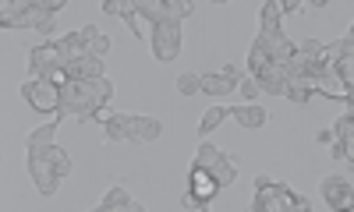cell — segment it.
Instances as JSON below:
<instances>
[{"instance_id":"6da1fadb","label":"cell","mask_w":354,"mask_h":212,"mask_svg":"<svg viewBox=\"0 0 354 212\" xmlns=\"http://www.w3.org/2000/svg\"><path fill=\"white\" fill-rule=\"evenodd\" d=\"M61 96H64V106L61 113H75L78 117V124H96V120H106V103L113 99V85L110 78H71L64 88H61Z\"/></svg>"},{"instance_id":"7a4b0ae2","label":"cell","mask_w":354,"mask_h":212,"mask_svg":"<svg viewBox=\"0 0 354 212\" xmlns=\"http://www.w3.org/2000/svg\"><path fill=\"white\" fill-rule=\"evenodd\" d=\"M25 170L43 198H53L61 191V180L71 177V156L61 145H28L25 148Z\"/></svg>"},{"instance_id":"3957f363","label":"cell","mask_w":354,"mask_h":212,"mask_svg":"<svg viewBox=\"0 0 354 212\" xmlns=\"http://www.w3.org/2000/svg\"><path fill=\"white\" fill-rule=\"evenodd\" d=\"M106 142H131V145H149L163 135V124L145 113H106L103 120Z\"/></svg>"},{"instance_id":"277c9868","label":"cell","mask_w":354,"mask_h":212,"mask_svg":"<svg viewBox=\"0 0 354 212\" xmlns=\"http://www.w3.org/2000/svg\"><path fill=\"white\" fill-rule=\"evenodd\" d=\"M149 46H153V57L160 64H170V60L181 57V43H185V18H163L156 25H149Z\"/></svg>"},{"instance_id":"5b68a950","label":"cell","mask_w":354,"mask_h":212,"mask_svg":"<svg viewBox=\"0 0 354 212\" xmlns=\"http://www.w3.org/2000/svg\"><path fill=\"white\" fill-rule=\"evenodd\" d=\"M223 188H220V180L205 170V166H195L192 163V173H188V195L181 198V205L185 209H209L213 205V198L220 195Z\"/></svg>"},{"instance_id":"8992f818","label":"cell","mask_w":354,"mask_h":212,"mask_svg":"<svg viewBox=\"0 0 354 212\" xmlns=\"http://www.w3.org/2000/svg\"><path fill=\"white\" fill-rule=\"evenodd\" d=\"M195 166H205L216 180H220V188H230L234 180H238V163H234L227 153H220V148L213 142H205L198 145V153H195Z\"/></svg>"},{"instance_id":"52a82bcc","label":"cell","mask_w":354,"mask_h":212,"mask_svg":"<svg viewBox=\"0 0 354 212\" xmlns=\"http://www.w3.org/2000/svg\"><path fill=\"white\" fill-rule=\"evenodd\" d=\"M21 99L36 113H61V106H64L61 88H57L53 81H46V78H28L21 85Z\"/></svg>"},{"instance_id":"ba28073f","label":"cell","mask_w":354,"mask_h":212,"mask_svg":"<svg viewBox=\"0 0 354 212\" xmlns=\"http://www.w3.org/2000/svg\"><path fill=\"white\" fill-rule=\"evenodd\" d=\"M131 4L149 25H156L163 18H192L195 15L192 0H131Z\"/></svg>"},{"instance_id":"9c48e42d","label":"cell","mask_w":354,"mask_h":212,"mask_svg":"<svg viewBox=\"0 0 354 212\" xmlns=\"http://www.w3.org/2000/svg\"><path fill=\"white\" fill-rule=\"evenodd\" d=\"M61 64H68V53L61 50V43H39V46H32L28 50V78H43L46 71H53V68H61Z\"/></svg>"},{"instance_id":"30bf717a","label":"cell","mask_w":354,"mask_h":212,"mask_svg":"<svg viewBox=\"0 0 354 212\" xmlns=\"http://www.w3.org/2000/svg\"><path fill=\"white\" fill-rule=\"evenodd\" d=\"M319 191H322V198H326V209H333V212H347V209H354V188H351V180L340 177V173L322 177Z\"/></svg>"},{"instance_id":"8fae6325","label":"cell","mask_w":354,"mask_h":212,"mask_svg":"<svg viewBox=\"0 0 354 212\" xmlns=\"http://www.w3.org/2000/svg\"><path fill=\"white\" fill-rule=\"evenodd\" d=\"M333 145H330V153H333V160L337 163H351L354 166V110L351 113H344L337 124H333Z\"/></svg>"},{"instance_id":"7c38bea8","label":"cell","mask_w":354,"mask_h":212,"mask_svg":"<svg viewBox=\"0 0 354 212\" xmlns=\"http://www.w3.org/2000/svg\"><path fill=\"white\" fill-rule=\"evenodd\" d=\"M255 81L266 96H283V88L290 81V71H287V60H270L266 68L255 71Z\"/></svg>"},{"instance_id":"4fadbf2b","label":"cell","mask_w":354,"mask_h":212,"mask_svg":"<svg viewBox=\"0 0 354 212\" xmlns=\"http://www.w3.org/2000/svg\"><path fill=\"white\" fill-rule=\"evenodd\" d=\"M18 8V4H15ZM11 28H32V32H43V36H53V15L50 11H43V8H36V4H21L18 11H15V25Z\"/></svg>"},{"instance_id":"5bb4252c","label":"cell","mask_w":354,"mask_h":212,"mask_svg":"<svg viewBox=\"0 0 354 212\" xmlns=\"http://www.w3.org/2000/svg\"><path fill=\"white\" fill-rule=\"evenodd\" d=\"M128 209H131V212H142V205H138V202L131 198V191L121 188V184H113V188L96 202V212H128Z\"/></svg>"},{"instance_id":"9a60e30c","label":"cell","mask_w":354,"mask_h":212,"mask_svg":"<svg viewBox=\"0 0 354 212\" xmlns=\"http://www.w3.org/2000/svg\"><path fill=\"white\" fill-rule=\"evenodd\" d=\"M255 43L270 53V60H287V57H294V50H298V43H290L283 36V28H280V32H259Z\"/></svg>"},{"instance_id":"2e32d148","label":"cell","mask_w":354,"mask_h":212,"mask_svg":"<svg viewBox=\"0 0 354 212\" xmlns=\"http://www.w3.org/2000/svg\"><path fill=\"white\" fill-rule=\"evenodd\" d=\"M68 75L85 81V78H103L106 75V57H75L68 60Z\"/></svg>"},{"instance_id":"e0dca14e","label":"cell","mask_w":354,"mask_h":212,"mask_svg":"<svg viewBox=\"0 0 354 212\" xmlns=\"http://www.w3.org/2000/svg\"><path fill=\"white\" fill-rule=\"evenodd\" d=\"M230 117L238 120L241 128H248V131H259V128H266V124H270V113H266L262 106H255V103L230 106Z\"/></svg>"},{"instance_id":"ac0fdd59","label":"cell","mask_w":354,"mask_h":212,"mask_svg":"<svg viewBox=\"0 0 354 212\" xmlns=\"http://www.w3.org/2000/svg\"><path fill=\"white\" fill-rule=\"evenodd\" d=\"M273 191H277V212H308L312 209V202L305 195L290 191L287 184H273Z\"/></svg>"},{"instance_id":"d6986e66","label":"cell","mask_w":354,"mask_h":212,"mask_svg":"<svg viewBox=\"0 0 354 212\" xmlns=\"http://www.w3.org/2000/svg\"><path fill=\"white\" fill-rule=\"evenodd\" d=\"M68 113H53L46 124H39V128H32L25 135V148L28 145H53V138H57V128H61V120H64Z\"/></svg>"},{"instance_id":"ffe728a7","label":"cell","mask_w":354,"mask_h":212,"mask_svg":"<svg viewBox=\"0 0 354 212\" xmlns=\"http://www.w3.org/2000/svg\"><path fill=\"white\" fill-rule=\"evenodd\" d=\"M283 28V8L280 0H266L259 11V32H280Z\"/></svg>"},{"instance_id":"44dd1931","label":"cell","mask_w":354,"mask_h":212,"mask_svg":"<svg viewBox=\"0 0 354 212\" xmlns=\"http://www.w3.org/2000/svg\"><path fill=\"white\" fill-rule=\"evenodd\" d=\"M82 39H85L88 57H106L110 53V36H103L96 25H82Z\"/></svg>"},{"instance_id":"7402d4cb","label":"cell","mask_w":354,"mask_h":212,"mask_svg":"<svg viewBox=\"0 0 354 212\" xmlns=\"http://www.w3.org/2000/svg\"><path fill=\"white\" fill-rule=\"evenodd\" d=\"M227 117H230V110H227V106H209V110L202 113V120H198V138H209V135L223 124Z\"/></svg>"},{"instance_id":"603a6c76","label":"cell","mask_w":354,"mask_h":212,"mask_svg":"<svg viewBox=\"0 0 354 212\" xmlns=\"http://www.w3.org/2000/svg\"><path fill=\"white\" fill-rule=\"evenodd\" d=\"M252 212H277V191H273V180L270 184H259L255 188V198L248 205Z\"/></svg>"},{"instance_id":"cb8c5ba5","label":"cell","mask_w":354,"mask_h":212,"mask_svg":"<svg viewBox=\"0 0 354 212\" xmlns=\"http://www.w3.org/2000/svg\"><path fill=\"white\" fill-rule=\"evenodd\" d=\"M283 96H287L290 103H301V106H305L315 93H312V88H308L301 78H290V81H287V88H283Z\"/></svg>"},{"instance_id":"d4e9b609","label":"cell","mask_w":354,"mask_h":212,"mask_svg":"<svg viewBox=\"0 0 354 212\" xmlns=\"http://www.w3.org/2000/svg\"><path fill=\"white\" fill-rule=\"evenodd\" d=\"M177 93L181 96H198L202 93V75H195V71H185V75H177Z\"/></svg>"},{"instance_id":"484cf974","label":"cell","mask_w":354,"mask_h":212,"mask_svg":"<svg viewBox=\"0 0 354 212\" xmlns=\"http://www.w3.org/2000/svg\"><path fill=\"white\" fill-rule=\"evenodd\" d=\"M238 93H241V99H255V96H262V88H259V81H255V75H248V78H241L238 81Z\"/></svg>"},{"instance_id":"4316f807","label":"cell","mask_w":354,"mask_h":212,"mask_svg":"<svg viewBox=\"0 0 354 212\" xmlns=\"http://www.w3.org/2000/svg\"><path fill=\"white\" fill-rule=\"evenodd\" d=\"M298 50H301V53H308V57H315V53L326 50V43H319V39H305V43H298Z\"/></svg>"},{"instance_id":"83f0119b","label":"cell","mask_w":354,"mask_h":212,"mask_svg":"<svg viewBox=\"0 0 354 212\" xmlns=\"http://www.w3.org/2000/svg\"><path fill=\"white\" fill-rule=\"evenodd\" d=\"M100 8H103V15H110V18H121V0H100Z\"/></svg>"},{"instance_id":"f1b7e54d","label":"cell","mask_w":354,"mask_h":212,"mask_svg":"<svg viewBox=\"0 0 354 212\" xmlns=\"http://www.w3.org/2000/svg\"><path fill=\"white\" fill-rule=\"evenodd\" d=\"M280 8L283 15H294V11H301V0H280Z\"/></svg>"},{"instance_id":"f546056e","label":"cell","mask_w":354,"mask_h":212,"mask_svg":"<svg viewBox=\"0 0 354 212\" xmlns=\"http://www.w3.org/2000/svg\"><path fill=\"white\" fill-rule=\"evenodd\" d=\"M333 138H337V135H333V128H330V131H319V135H315V142H319V145H333Z\"/></svg>"},{"instance_id":"4dcf8cb0","label":"cell","mask_w":354,"mask_h":212,"mask_svg":"<svg viewBox=\"0 0 354 212\" xmlns=\"http://www.w3.org/2000/svg\"><path fill=\"white\" fill-rule=\"evenodd\" d=\"M308 4H312V8H326V4H330V0H308Z\"/></svg>"},{"instance_id":"1f68e13d","label":"cell","mask_w":354,"mask_h":212,"mask_svg":"<svg viewBox=\"0 0 354 212\" xmlns=\"http://www.w3.org/2000/svg\"><path fill=\"white\" fill-rule=\"evenodd\" d=\"M347 36H354V21H351V25H347Z\"/></svg>"},{"instance_id":"d6a6232c","label":"cell","mask_w":354,"mask_h":212,"mask_svg":"<svg viewBox=\"0 0 354 212\" xmlns=\"http://www.w3.org/2000/svg\"><path fill=\"white\" fill-rule=\"evenodd\" d=\"M213 4H230V0H213Z\"/></svg>"}]
</instances>
